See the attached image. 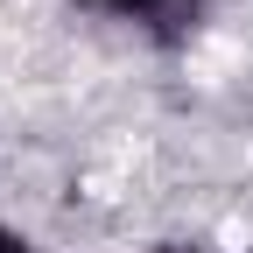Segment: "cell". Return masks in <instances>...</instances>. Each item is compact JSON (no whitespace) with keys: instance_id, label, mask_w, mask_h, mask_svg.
<instances>
[{"instance_id":"6da1fadb","label":"cell","mask_w":253,"mask_h":253,"mask_svg":"<svg viewBox=\"0 0 253 253\" xmlns=\"http://www.w3.org/2000/svg\"><path fill=\"white\" fill-rule=\"evenodd\" d=\"M78 7H91V14H113V21H155L162 7H176V0H78Z\"/></svg>"},{"instance_id":"7a4b0ae2","label":"cell","mask_w":253,"mask_h":253,"mask_svg":"<svg viewBox=\"0 0 253 253\" xmlns=\"http://www.w3.org/2000/svg\"><path fill=\"white\" fill-rule=\"evenodd\" d=\"M0 253H36V239H28L21 225H7V218H0Z\"/></svg>"},{"instance_id":"3957f363","label":"cell","mask_w":253,"mask_h":253,"mask_svg":"<svg viewBox=\"0 0 253 253\" xmlns=\"http://www.w3.org/2000/svg\"><path fill=\"white\" fill-rule=\"evenodd\" d=\"M155 253H218V246H197V239H162Z\"/></svg>"}]
</instances>
